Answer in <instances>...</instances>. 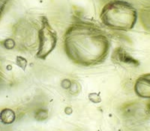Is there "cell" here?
I'll list each match as a JSON object with an SVG mask.
<instances>
[{"mask_svg":"<svg viewBox=\"0 0 150 131\" xmlns=\"http://www.w3.org/2000/svg\"><path fill=\"white\" fill-rule=\"evenodd\" d=\"M101 20L105 25L112 29L128 30L133 28L136 23V10L127 2H112L103 9Z\"/></svg>","mask_w":150,"mask_h":131,"instance_id":"cell-2","label":"cell"},{"mask_svg":"<svg viewBox=\"0 0 150 131\" xmlns=\"http://www.w3.org/2000/svg\"><path fill=\"white\" fill-rule=\"evenodd\" d=\"M38 41L37 57L41 59H45L56 47L57 42L56 32L52 29L45 17L43 18L41 28L38 31Z\"/></svg>","mask_w":150,"mask_h":131,"instance_id":"cell-3","label":"cell"},{"mask_svg":"<svg viewBox=\"0 0 150 131\" xmlns=\"http://www.w3.org/2000/svg\"><path fill=\"white\" fill-rule=\"evenodd\" d=\"M112 58H113V60H116L117 62L136 65L137 61H135V59H134L129 54L125 53L122 49H116V52L113 53Z\"/></svg>","mask_w":150,"mask_h":131,"instance_id":"cell-5","label":"cell"},{"mask_svg":"<svg viewBox=\"0 0 150 131\" xmlns=\"http://www.w3.org/2000/svg\"><path fill=\"white\" fill-rule=\"evenodd\" d=\"M16 118L15 113L10 109H5L2 111L0 114V119L5 124H10L14 121Z\"/></svg>","mask_w":150,"mask_h":131,"instance_id":"cell-6","label":"cell"},{"mask_svg":"<svg viewBox=\"0 0 150 131\" xmlns=\"http://www.w3.org/2000/svg\"><path fill=\"white\" fill-rule=\"evenodd\" d=\"M109 49L108 38L92 27L75 26L65 35L66 54L77 65L92 66L101 63L108 56Z\"/></svg>","mask_w":150,"mask_h":131,"instance_id":"cell-1","label":"cell"},{"mask_svg":"<svg viewBox=\"0 0 150 131\" xmlns=\"http://www.w3.org/2000/svg\"><path fill=\"white\" fill-rule=\"evenodd\" d=\"M134 89L140 97L150 98V73L143 75L137 80Z\"/></svg>","mask_w":150,"mask_h":131,"instance_id":"cell-4","label":"cell"},{"mask_svg":"<svg viewBox=\"0 0 150 131\" xmlns=\"http://www.w3.org/2000/svg\"><path fill=\"white\" fill-rule=\"evenodd\" d=\"M148 107H149V112H150V103H149V104Z\"/></svg>","mask_w":150,"mask_h":131,"instance_id":"cell-7","label":"cell"}]
</instances>
